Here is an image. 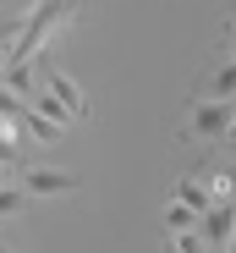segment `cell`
<instances>
[{
	"label": "cell",
	"mask_w": 236,
	"mask_h": 253,
	"mask_svg": "<svg viewBox=\"0 0 236 253\" xmlns=\"http://www.w3.org/2000/svg\"><path fill=\"white\" fill-rule=\"evenodd\" d=\"M0 253H11V248H6V242H0Z\"/></svg>",
	"instance_id": "obj_17"
},
{
	"label": "cell",
	"mask_w": 236,
	"mask_h": 253,
	"mask_svg": "<svg viewBox=\"0 0 236 253\" xmlns=\"http://www.w3.org/2000/svg\"><path fill=\"white\" fill-rule=\"evenodd\" d=\"M22 209H28V193H22L17 182H6V187H0V220H6V215H22Z\"/></svg>",
	"instance_id": "obj_11"
},
{
	"label": "cell",
	"mask_w": 236,
	"mask_h": 253,
	"mask_svg": "<svg viewBox=\"0 0 236 253\" xmlns=\"http://www.w3.org/2000/svg\"><path fill=\"white\" fill-rule=\"evenodd\" d=\"M231 231H236V209H231V204H209V209H203V220H198L203 248H225Z\"/></svg>",
	"instance_id": "obj_3"
},
{
	"label": "cell",
	"mask_w": 236,
	"mask_h": 253,
	"mask_svg": "<svg viewBox=\"0 0 236 253\" xmlns=\"http://www.w3.org/2000/svg\"><path fill=\"white\" fill-rule=\"evenodd\" d=\"M0 88L17 94V99H33L44 83H38V66H33V61H11V66H6V77H0Z\"/></svg>",
	"instance_id": "obj_5"
},
{
	"label": "cell",
	"mask_w": 236,
	"mask_h": 253,
	"mask_svg": "<svg viewBox=\"0 0 236 253\" xmlns=\"http://www.w3.org/2000/svg\"><path fill=\"white\" fill-rule=\"evenodd\" d=\"M198 220H203L198 209H187V204H176V198H170V209H165V231H170V237H187V231H198Z\"/></svg>",
	"instance_id": "obj_6"
},
{
	"label": "cell",
	"mask_w": 236,
	"mask_h": 253,
	"mask_svg": "<svg viewBox=\"0 0 236 253\" xmlns=\"http://www.w3.org/2000/svg\"><path fill=\"white\" fill-rule=\"evenodd\" d=\"M22 132H28V138H38V143H55V138H61V126H55V121H44V116H38V110L28 105V116H22Z\"/></svg>",
	"instance_id": "obj_9"
},
{
	"label": "cell",
	"mask_w": 236,
	"mask_h": 253,
	"mask_svg": "<svg viewBox=\"0 0 236 253\" xmlns=\"http://www.w3.org/2000/svg\"><path fill=\"white\" fill-rule=\"evenodd\" d=\"M6 182H11V165H0V187H6Z\"/></svg>",
	"instance_id": "obj_13"
},
{
	"label": "cell",
	"mask_w": 236,
	"mask_h": 253,
	"mask_svg": "<svg viewBox=\"0 0 236 253\" xmlns=\"http://www.w3.org/2000/svg\"><path fill=\"white\" fill-rule=\"evenodd\" d=\"M165 253H203V237L187 231V237H165Z\"/></svg>",
	"instance_id": "obj_12"
},
{
	"label": "cell",
	"mask_w": 236,
	"mask_h": 253,
	"mask_svg": "<svg viewBox=\"0 0 236 253\" xmlns=\"http://www.w3.org/2000/svg\"><path fill=\"white\" fill-rule=\"evenodd\" d=\"M28 105H33L38 116H44V121H55V126H66V121H71V116H66V105H61V99H55L50 88H38V94H33Z\"/></svg>",
	"instance_id": "obj_7"
},
{
	"label": "cell",
	"mask_w": 236,
	"mask_h": 253,
	"mask_svg": "<svg viewBox=\"0 0 236 253\" xmlns=\"http://www.w3.org/2000/svg\"><path fill=\"white\" fill-rule=\"evenodd\" d=\"M225 33H231V50H236V22H231V28H225Z\"/></svg>",
	"instance_id": "obj_14"
},
{
	"label": "cell",
	"mask_w": 236,
	"mask_h": 253,
	"mask_svg": "<svg viewBox=\"0 0 236 253\" xmlns=\"http://www.w3.org/2000/svg\"><path fill=\"white\" fill-rule=\"evenodd\" d=\"M22 193L61 198V193H77V176L71 171H50V165H22Z\"/></svg>",
	"instance_id": "obj_2"
},
{
	"label": "cell",
	"mask_w": 236,
	"mask_h": 253,
	"mask_svg": "<svg viewBox=\"0 0 236 253\" xmlns=\"http://www.w3.org/2000/svg\"><path fill=\"white\" fill-rule=\"evenodd\" d=\"M225 138H231V143H236V121H231V132H225Z\"/></svg>",
	"instance_id": "obj_15"
},
{
	"label": "cell",
	"mask_w": 236,
	"mask_h": 253,
	"mask_svg": "<svg viewBox=\"0 0 236 253\" xmlns=\"http://www.w3.org/2000/svg\"><path fill=\"white\" fill-rule=\"evenodd\" d=\"M176 204H187V209H198V215H203L214 198H209V187H203V182H176Z\"/></svg>",
	"instance_id": "obj_10"
},
{
	"label": "cell",
	"mask_w": 236,
	"mask_h": 253,
	"mask_svg": "<svg viewBox=\"0 0 236 253\" xmlns=\"http://www.w3.org/2000/svg\"><path fill=\"white\" fill-rule=\"evenodd\" d=\"M203 99H236V61H225L214 77H209V94Z\"/></svg>",
	"instance_id": "obj_8"
},
{
	"label": "cell",
	"mask_w": 236,
	"mask_h": 253,
	"mask_svg": "<svg viewBox=\"0 0 236 253\" xmlns=\"http://www.w3.org/2000/svg\"><path fill=\"white\" fill-rule=\"evenodd\" d=\"M231 22H236V17H231Z\"/></svg>",
	"instance_id": "obj_18"
},
{
	"label": "cell",
	"mask_w": 236,
	"mask_h": 253,
	"mask_svg": "<svg viewBox=\"0 0 236 253\" xmlns=\"http://www.w3.org/2000/svg\"><path fill=\"white\" fill-rule=\"evenodd\" d=\"M231 121H236V105L231 99H198V105H192V132H198V138H225Z\"/></svg>",
	"instance_id": "obj_1"
},
{
	"label": "cell",
	"mask_w": 236,
	"mask_h": 253,
	"mask_svg": "<svg viewBox=\"0 0 236 253\" xmlns=\"http://www.w3.org/2000/svg\"><path fill=\"white\" fill-rule=\"evenodd\" d=\"M38 83H44V88H50V94H55L61 105H66V116H71V121H77V116L88 110V99H83V88H77V83H71L66 72H38Z\"/></svg>",
	"instance_id": "obj_4"
},
{
	"label": "cell",
	"mask_w": 236,
	"mask_h": 253,
	"mask_svg": "<svg viewBox=\"0 0 236 253\" xmlns=\"http://www.w3.org/2000/svg\"><path fill=\"white\" fill-rule=\"evenodd\" d=\"M231 253H236V231H231Z\"/></svg>",
	"instance_id": "obj_16"
}]
</instances>
